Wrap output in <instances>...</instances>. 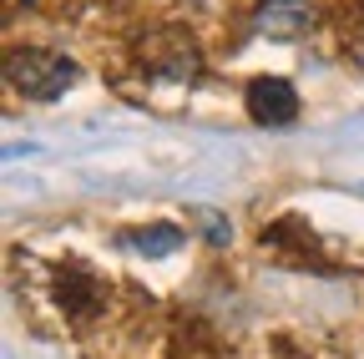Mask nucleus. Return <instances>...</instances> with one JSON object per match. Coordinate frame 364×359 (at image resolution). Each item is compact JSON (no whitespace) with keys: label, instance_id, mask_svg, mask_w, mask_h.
Masks as SVG:
<instances>
[{"label":"nucleus","instance_id":"obj_3","mask_svg":"<svg viewBox=\"0 0 364 359\" xmlns=\"http://www.w3.org/2000/svg\"><path fill=\"white\" fill-rule=\"evenodd\" d=\"M314 26H318V6H314V0H258V11H253V31L273 36V41L304 36Z\"/></svg>","mask_w":364,"mask_h":359},{"label":"nucleus","instance_id":"obj_7","mask_svg":"<svg viewBox=\"0 0 364 359\" xmlns=\"http://www.w3.org/2000/svg\"><path fill=\"white\" fill-rule=\"evenodd\" d=\"M203 233H208L213 243H228V223H223L218 213H208V218H203Z\"/></svg>","mask_w":364,"mask_h":359},{"label":"nucleus","instance_id":"obj_4","mask_svg":"<svg viewBox=\"0 0 364 359\" xmlns=\"http://www.w3.org/2000/svg\"><path fill=\"white\" fill-rule=\"evenodd\" d=\"M248 112L263 127H284L299 117V92L284 76H258V81H248Z\"/></svg>","mask_w":364,"mask_h":359},{"label":"nucleus","instance_id":"obj_1","mask_svg":"<svg viewBox=\"0 0 364 359\" xmlns=\"http://www.w3.org/2000/svg\"><path fill=\"white\" fill-rule=\"evenodd\" d=\"M71 81H76L71 56L41 51V46H26V51H11V56H6V86H11L16 97L51 102V97H61V92H66Z\"/></svg>","mask_w":364,"mask_h":359},{"label":"nucleus","instance_id":"obj_5","mask_svg":"<svg viewBox=\"0 0 364 359\" xmlns=\"http://www.w3.org/2000/svg\"><path fill=\"white\" fill-rule=\"evenodd\" d=\"M102 299H107V289L86 274V268H66L61 274V304L71 309V314H91V309H102Z\"/></svg>","mask_w":364,"mask_h":359},{"label":"nucleus","instance_id":"obj_2","mask_svg":"<svg viewBox=\"0 0 364 359\" xmlns=\"http://www.w3.org/2000/svg\"><path fill=\"white\" fill-rule=\"evenodd\" d=\"M142 76L147 81H162V86H193L198 76H203V56H198V46L182 31H157V36H147L142 41Z\"/></svg>","mask_w":364,"mask_h":359},{"label":"nucleus","instance_id":"obj_6","mask_svg":"<svg viewBox=\"0 0 364 359\" xmlns=\"http://www.w3.org/2000/svg\"><path fill=\"white\" fill-rule=\"evenodd\" d=\"M177 243H182V228H172V223H162V228H142V233L127 238V248L147 253V258H162V253H172Z\"/></svg>","mask_w":364,"mask_h":359}]
</instances>
